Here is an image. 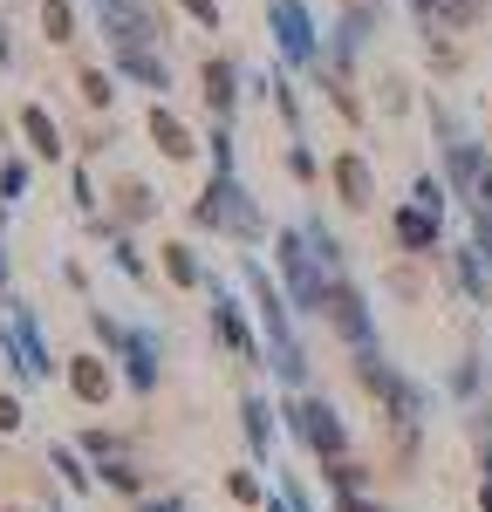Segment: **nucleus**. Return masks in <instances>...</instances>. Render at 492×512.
Returning a JSON list of instances; mask_svg holds the SVG:
<instances>
[{"label":"nucleus","mask_w":492,"mask_h":512,"mask_svg":"<svg viewBox=\"0 0 492 512\" xmlns=\"http://www.w3.org/2000/svg\"><path fill=\"white\" fill-rule=\"evenodd\" d=\"M144 512H178V506H144Z\"/></svg>","instance_id":"nucleus-36"},{"label":"nucleus","mask_w":492,"mask_h":512,"mask_svg":"<svg viewBox=\"0 0 492 512\" xmlns=\"http://www.w3.org/2000/svg\"><path fill=\"white\" fill-rule=\"evenodd\" d=\"M205 103H212V117L226 123L233 117V103H240V69L219 55V62H205Z\"/></svg>","instance_id":"nucleus-11"},{"label":"nucleus","mask_w":492,"mask_h":512,"mask_svg":"<svg viewBox=\"0 0 492 512\" xmlns=\"http://www.w3.org/2000/svg\"><path fill=\"white\" fill-rule=\"evenodd\" d=\"M14 512H21V506H14Z\"/></svg>","instance_id":"nucleus-38"},{"label":"nucleus","mask_w":492,"mask_h":512,"mask_svg":"<svg viewBox=\"0 0 492 512\" xmlns=\"http://www.w3.org/2000/svg\"><path fill=\"white\" fill-rule=\"evenodd\" d=\"M164 274L178 280V287H205V267L192 246H164Z\"/></svg>","instance_id":"nucleus-16"},{"label":"nucleus","mask_w":492,"mask_h":512,"mask_svg":"<svg viewBox=\"0 0 492 512\" xmlns=\"http://www.w3.org/2000/svg\"><path fill=\"white\" fill-rule=\"evenodd\" d=\"M410 205H424V212L438 219V212H445V178H431V171H424V178L410 185Z\"/></svg>","instance_id":"nucleus-20"},{"label":"nucleus","mask_w":492,"mask_h":512,"mask_svg":"<svg viewBox=\"0 0 492 512\" xmlns=\"http://www.w3.org/2000/svg\"><path fill=\"white\" fill-rule=\"evenodd\" d=\"M287 171H294V178H315V158H308V151L294 144V151H287Z\"/></svg>","instance_id":"nucleus-30"},{"label":"nucleus","mask_w":492,"mask_h":512,"mask_svg":"<svg viewBox=\"0 0 492 512\" xmlns=\"http://www.w3.org/2000/svg\"><path fill=\"white\" fill-rule=\"evenodd\" d=\"M335 512H376V506H369L363 492H342V499H335Z\"/></svg>","instance_id":"nucleus-33"},{"label":"nucleus","mask_w":492,"mask_h":512,"mask_svg":"<svg viewBox=\"0 0 492 512\" xmlns=\"http://www.w3.org/2000/svg\"><path fill=\"white\" fill-rule=\"evenodd\" d=\"M328 321H335L356 349H369V335H376V328H369V315H363V294H356L342 274H335V287H328Z\"/></svg>","instance_id":"nucleus-8"},{"label":"nucleus","mask_w":492,"mask_h":512,"mask_svg":"<svg viewBox=\"0 0 492 512\" xmlns=\"http://www.w3.org/2000/svg\"><path fill=\"white\" fill-rule=\"evenodd\" d=\"M267 21H274V41H281V55L294 62V69L322 62V41H315V14H308V0H267Z\"/></svg>","instance_id":"nucleus-4"},{"label":"nucleus","mask_w":492,"mask_h":512,"mask_svg":"<svg viewBox=\"0 0 492 512\" xmlns=\"http://www.w3.org/2000/svg\"><path fill=\"white\" fill-rule=\"evenodd\" d=\"M294 431H301L308 451H322V458H342V451H349V437H342V424H335V410L315 403V396H308V403H294Z\"/></svg>","instance_id":"nucleus-7"},{"label":"nucleus","mask_w":492,"mask_h":512,"mask_svg":"<svg viewBox=\"0 0 492 512\" xmlns=\"http://www.w3.org/2000/svg\"><path fill=\"white\" fill-rule=\"evenodd\" d=\"M0 192H7V198H21V192H28V164H21V158H7V164H0Z\"/></svg>","instance_id":"nucleus-24"},{"label":"nucleus","mask_w":492,"mask_h":512,"mask_svg":"<svg viewBox=\"0 0 492 512\" xmlns=\"http://www.w3.org/2000/svg\"><path fill=\"white\" fill-rule=\"evenodd\" d=\"M246 437H253V451H267V437H274V417L260 396H246Z\"/></svg>","instance_id":"nucleus-19"},{"label":"nucleus","mask_w":492,"mask_h":512,"mask_svg":"<svg viewBox=\"0 0 492 512\" xmlns=\"http://www.w3.org/2000/svg\"><path fill=\"white\" fill-rule=\"evenodd\" d=\"M0 144H7V117H0Z\"/></svg>","instance_id":"nucleus-37"},{"label":"nucleus","mask_w":492,"mask_h":512,"mask_svg":"<svg viewBox=\"0 0 492 512\" xmlns=\"http://www.w3.org/2000/svg\"><path fill=\"white\" fill-rule=\"evenodd\" d=\"M212 321H219V335H226V349L253 355V335H246V321H240V308H233V294H226V287H212Z\"/></svg>","instance_id":"nucleus-14"},{"label":"nucleus","mask_w":492,"mask_h":512,"mask_svg":"<svg viewBox=\"0 0 492 512\" xmlns=\"http://www.w3.org/2000/svg\"><path fill=\"white\" fill-rule=\"evenodd\" d=\"M151 212V192L144 185H123V219H144Z\"/></svg>","instance_id":"nucleus-25"},{"label":"nucleus","mask_w":492,"mask_h":512,"mask_svg":"<svg viewBox=\"0 0 492 512\" xmlns=\"http://www.w3.org/2000/svg\"><path fill=\"white\" fill-rule=\"evenodd\" d=\"M0 431H21V403L14 396H0Z\"/></svg>","instance_id":"nucleus-31"},{"label":"nucleus","mask_w":492,"mask_h":512,"mask_svg":"<svg viewBox=\"0 0 492 512\" xmlns=\"http://www.w3.org/2000/svg\"><path fill=\"white\" fill-rule=\"evenodd\" d=\"M151 137H158V151H164V158H192V130L171 117L164 103H151Z\"/></svg>","instance_id":"nucleus-13"},{"label":"nucleus","mask_w":492,"mask_h":512,"mask_svg":"<svg viewBox=\"0 0 492 512\" xmlns=\"http://www.w3.org/2000/svg\"><path fill=\"white\" fill-rule=\"evenodd\" d=\"M117 96V76L110 69H82V103H110Z\"/></svg>","instance_id":"nucleus-21"},{"label":"nucleus","mask_w":492,"mask_h":512,"mask_svg":"<svg viewBox=\"0 0 492 512\" xmlns=\"http://www.w3.org/2000/svg\"><path fill=\"white\" fill-rule=\"evenodd\" d=\"M117 267H123V274H137V280H144V260H137V246H130L123 233H117Z\"/></svg>","instance_id":"nucleus-28"},{"label":"nucleus","mask_w":492,"mask_h":512,"mask_svg":"<svg viewBox=\"0 0 492 512\" xmlns=\"http://www.w3.org/2000/svg\"><path fill=\"white\" fill-rule=\"evenodd\" d=\"M0 62H14V41H7V21H0Z\"/></svg>","instance_id":"nucleus-34"},{"label":"nucleus","mask_w":492,"mask_h":512,"mask_svg":"<svg viewBox=\"0 0 492 512\" xmlns=\"http://www.w3.org/2000/svg\"><path fill=\"white\" fill-rule=\"evenodd\" d=\"M192 219L212 226V233L260 239V212H253V198L240 192V178H233V171H212V185H205V198L192 205Z\"/></svg>","instance_id":"nucleus-1"},{"label":"nucleus","mask_w":492,"mask_h":512,"mask_svg":"<svg viewBox=\"0 0 492 512\" xmlns=\"http://www.w3.org/2000/svg\"><path fill=\"white\" fill-rule=\"evenodd\" d=\"M397 239H404L410 253H431V246H438V219H431L424 205H410V212H397Z\"/></svg>","instance_id":"nucleus-15"},{"label":"nucleus","mask_w":492,"mask_h":512,"mask_svg":"<svg viewBox=\"0 0 492 512\" xmlns=\"http://www.w3.org/2000/svg\"><path fill=\"white\" fill-rule=\"evenodd\" d=\"M89 321H96V335H103L110 349H123V362H130V383H137V390H158V349H151V335L117 328L110 315H89Z\"/></svg>","instance_id":"nucleus-5"},{"label":"nucleus","mask_w":492,"mask_h":512,"mask_svg":"<svg viewBox=\"0 0 492 512\" xmlns=\"http://www.w3.org/2000/svg\"><path fill=\"white\" fill-rule=\"evenodd\" d=\"M246 287H253V301H260V321H267V342H274V369H281L287 383H301V342H294V328H287V301H281V287L260 274L253 260L240 267Z\"/></svg>","instance_id":"nucleus-2"},{"label":"nucleus","mask_w":492,"mask_h":512,"mask_svg":"<svg viewBox=\"0 0 492 512\" xmlns=\"http://www.w3.org/2000/svg\"><path fill=\"white\" fill-rule=\"evenodd\" d=\"M21 130H28V151H35V158H62V123L48 117L41 103L21 110Z\"/></svg>","instance_id":"nucleus-12"},{"label":"nucleus","mask_w":492,"mask_h":512,"mask_svg":"<svg viewBox=\"0 0 492 512\" xmlns=\"http://www.w3.org/2000/svg\"><path fill=\"white\" fill-rule=\"evenodd\" d=\"M356 376H363L369 390L390 403V417H397V424H410V417H417V390H410V383H404V376H397V369H390V362H383L376 349L356 355Z\"/></svg>","instance_id":"nucleus-6"},{"label":"nucleus","mask_w":492,"mask_h":512,"mask_svg":"<svg viewBox=\"0 0 492 512\" xmlns=\"http://www.w3.org/2000/svg\"><path fill=\"white\" fill-rule=\"evenodd\" d=\"M55 472L69 478V485H89V472H82V465H76V458H69V451H55Z\"/></svg>","instance_id":"nucleus-29"},{"label":"nucleus","mask_w":492,"mask_h":512,"mask_svg":"<svg viewBox=\"0 0 492 512\" xmlns=\"http://www.w3.org/2000/svg\"><path fill=\"white\" fill-rule=\"evenodd\" d=\"M103 390H110V369H103V362H76V396L82 403H103Z\"/></svg>","instance_id":"nucleus-18"},{"label":"nucleus","mask_w":492,"mask_h":512,"mask_svg":"<svg viewBox=\"0 0 492 512\" xmlns=\"http://www.w3.org/2000/svg\"><path fill=\"white\" fill-rule=\"evenodd\" d=\"M335 192H342V205H376V178H369V164H363V151H342L335 158Z\"/></svg>","instance_id":"nucleus-9"},{"label":"nucleus","mask_w":492,"mask_h":512,"mask_svg":"<svg viewBox=\"0 0 492 512\" xmlns=\"http://www.w3.org/2000/svg\"><path fill=\"white\" fill-rule=\"evenodd\" d=\"M0 287H7V253H0Z\"/></svg>","instance_id":"nucleus-35"},{"label":"nucleus","mask_w":492,"mask_h":512,"mask_svg":"<svg viewBox=\"0 0 492 512\" xmlns=\"http://www.w3.org/2000/svg\"><path fill=\"white\" fill-rule=\"evenodd\" d=\"M76 205H82V212H96V185H89V171H76Z\"/></svg>","instance_id":"nucleus-32"},{"label":"nucleus","mask_w":492,"mask_h":512,"mask_svg":"<svg viewBox=\"0 0 492 512\" xmlns=\"http://www.w3.org/2000/svg\"><path fill=\"white\" fill-rule=\"evenodd\" d=\"M328 485H335V492H363V465H349V458H328Z\"/></svg>","instance_id":"nucleus-22"},{"label":"nucleus","mask_w":492,"mask_h":512,"mask_svg":"<svg viewBox=\"0 0 492 512\" xmlns=\"http://www.w3.org/2000/svg\"><path fill=\"white\" fill-rule=\"evenodd\" d=\"M281 274L294 287V301H301V315H322L328 308V287L335 280H322V260H315L308 233H281Z\"/></svg>","instance_id":"nucleus-3"},{"label":"nucleus","mask_w":492,"mask_h":512,"mask_svg":"<svg viewBox=\"0 0 492 512\" xmlns=\"http://www.w3.org/2000/svg\"><path fill=\"white\" fill-rule=\"evenodd\" d=\"M117 76H130V82H144V89H171V62L164 55H151V48H117Z\"/></svg>","instance_id":"nucleus-10"},{"label":"nucleus","mask_w":492,"mask_h":512,"mask_svg":"<svg viewBox=\"0 0 492 512\" xmlns=\"http://www.w3.org/2000/svg\"><path fill=\"white\" fill-rule=\"evenodd\" d=\"M41 35L48 41H76V7H69V0H41Z\"/></svg>","instance_id":"nucleus-17"},{"label":"nucleus","mask_w":492,"mask_h":512,"mask_svg":"<svg viewBox=\"0 0 492 512\" xmlns=\"http://www.w3.org/2000/svg\"><path fill=\"white\" fill-rule=\"evenodd\" d=\"M267 89H274V103H281L287 130H301V96H294V89H287V76H267Z\"/></svg>","instance_id":"nucleus-23"},{"label":"nucleus","mask_w":492,"mask_h":512,"mask_svg":"<svg viewBox=\"0 0 492 512\" xmlns=\"http://www.w3.org/2000/svg\"><path fill=\"white\" fill-rule=\"evenodd\" d=\"M103 478H110L117 492H137V485H144V478H137V465H103Z\"/></svg>","instance_id":"nucleus-26"},{"label":"nucleus","mask_w":492,"mask_h":512,"mask_svg":"<svg viewBox=\"0 0 492 512\" xmlns=\"http://www.w3.org/2000/svg\"><path fill=\"white\" fill-rule=\"evenodd\" d=\"M185 14H192L199 28H219V0H185Z\"/></svg>","instance_id":"nucleus-27"}]
</instances>
